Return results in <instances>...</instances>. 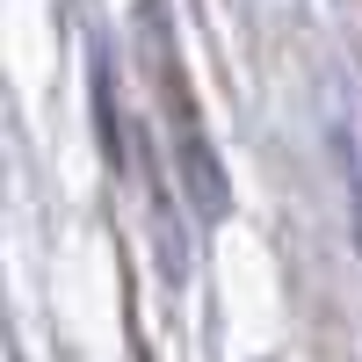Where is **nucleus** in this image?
Listing matches in <instances>:
<instances>
[{"instance_id": "nucleus-1", "label": "nucleus", "mask_w": 362, "mask_h": 362, "mask_svg": "<svg viewBox=\"0 0 362 362\" xmlns=\"http://www.w3.org/2000/svg\"><path fill=\"white\" fill-rule=\"evenodd\" d=\"M138 37H145V51H153V87H160V102H167V116H174L167 131L181 138V174H189V196H196V210H218V203H225V189H218V160H210V145H203L196 116H189V80H181V58L167 51L160 8L138 15Z\"/></svg>"}]
</instances>
